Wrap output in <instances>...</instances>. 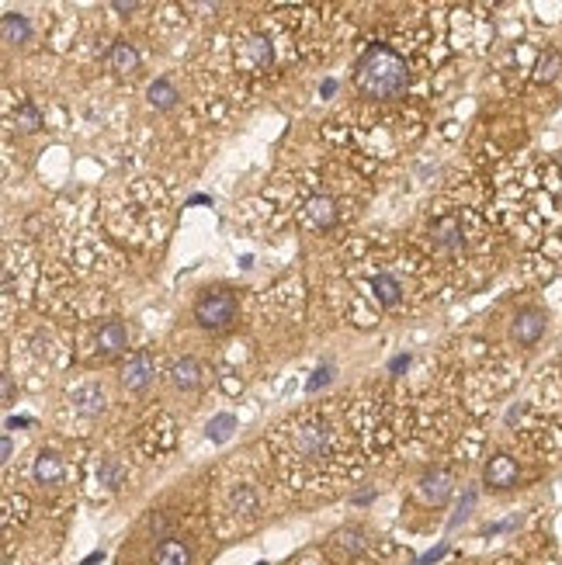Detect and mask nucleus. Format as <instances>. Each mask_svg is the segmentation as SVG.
I'll use <instances>...</instances> for the list:
<instances>
[{
    "mask_svg": "<svg viewBox=\"0 0 562 565\" xmlns=\"http://www.w3.org/2000/svg\"><path fill=\"white\" fill-rule=\"evenodd\" d=\"M354 83L368 97H400L410 83V70L389 46H372L354 66Z\"/></svg>",
    "mask_w": 562,
    "mask_h": 565,
    "instance_id": "obj_1",
    "label": "nucleus"
},
{
    "mask_svg": "<svg viewBox=\"0 0 562 565\" xmlns=\"http://www.w3.org/2000/svg\"><path fill=\"white\" fill-rule=\"evenodd\" d=\"M194 320L205 329H222L236 320V295L233 292H209L194 302Z\"/></svg>",
    "mask_w": 562,
    "mask_h": 565,
    "instance_id": "obj_2",
    "label": "nucleus"
},
{
    "mask_svg": "<svg viewBox=\"0 0 562 565\" xmlns=\"http://www.w3.org/2000/svg\"><path fill=\"white\" fill-rule=\"evenodd\" d=\"M153 375H157V361H153V354H150V350H139V354L129 357L122 381H125V389H146V385L153 381Z\"/></svg>",
    "mask_w": 562,
    "mask_h": 565,
    "instance_id": "obj_3",
    "label": "nucleus"
},
{
    "mask_svg": "<svg viewBox=\"0 0 562 565\" xmlns=\"http://www.w3.org/2000/svg\"><path fill=\"white\" fill-rule=\"evenodd\" d=\"M129 347V329L125 323H105L101 326V333H98V354L101 357H118L122 350Z\"/></svg>",
    "mask_w": 562,
    "mask_h": 565,
    "instance_id": "obj_4",
    "label": "nucleus"
},
{
    "mask_svg": "<svg viewBox=\"0 0 562 565\" xmlns=\"http://www.w3.org/2000/svg\"><path fill=\"white\" fill-rule=\"evenodd\" d=\"M514 482H517V461L507 455L489 458V465H486V485L507 489V485H514Z\"/></svg>",
    "mask_w": 562,
    "mask_h": 565,
    "instance_id": "obj_5",
    "label": "nucleus"
},
{
    "mask_svg": "<svg viewBox=\"0 0 562 565\" xmlns=\"http://www.w3.org/2000/svg\"><path fill=\"white\" fill-rule=\"evenodd\" d=\"M236 56H240V63L246 70H268L271 66V46H268V38H261V35L246 38Z\"/></svg>",
    "mask_w": 562,
    "mask_h": 565,
    "instance_id": "obj_6",
    "label": "nucleus"
},
{
    "mask_svg": "<svg viewBox=\"0 0 562 565\" xmlns=\"http://www.w3.org/2000/svg\"><path fill=\"white\" fill-rule=\"evenodd\" d=\"M541 333H545V316L538 309H528L514 320V340L517 344H535Z\"/></svg>",
    "mask_w": 562,
    "mask_h": 565,
    "instance_id": "obj_7",
    "label": "nucleus"
},
{
    "mask_svg": "<svg viewBox=\"0 0 562 565\" xmlns=\"http://www.w3.org/2000/svg\"><path fill=\"white\" fill-rule=\"evenodd\" d=\"M420 496L427 500V503H444L448 496H452V475L448 472H430L420 479Z\"/></svg>",
    "mask_w": 562,
    "mask_h": 565,
    "instance_id": "obj_8",
    "label": "nucleus"
},
{
    "mask_svg": "<svg viewBox=\"0 0 562 565\" xmlns=\"http://www.w3.org/2000/svg\"><path fill=\"white\" fill-rule=\"evenodd\" d=\"M108 66L115 70V73H135L139 70V53H135L129 42H115L111 49H108Z\"/></svg>",
    "mask_w": 562,
    "mask_h": 565,
    "instance_id": "obj_9",
    "label": "nucleus"
},
{
    "mask_svg": "<svg viewBox=\"0 0 562 565\" xmlns=\"http://www.w3.org/2000/svg\"><path fill=\"white\" fill-rule=\"evenodd\" d=\"M73 409L80 413V416H98L101 409H105V392L98 389V385H83L73 392Z\"/></svg>",
    "mask_w": 562,
    "mask_h": 565,
    "instance_id": "obj_10",
    "label": "nucleus"
},
{
    "mask_svg": "<svg viewBox=\"0 0 562 565\" xmlns=\"http://www.w3.org/2000/svg\"><path fill=\"white\" fill-rule=\"evenodd\" d=\"M59 479H63V461H59V455L42 451L38 461H35V482H38V485H56Z\"/></svg>",
    "mask_w": 562,
    "mask_h": 565,
    "instance_id": "obj_11",
    "label": "nucleus"
},
{
    "mask_svg": "<svg viewBox=\"0 0 562 565\" xmlns=\"http://www.w3.org/2000/svg\"><path fill=\"white\" fill-rule=\"evenodd\" d=\"M372 288H375V298H378V305H382V309L400 305L402 288H400V281H396L392 274H378V278L372 281Z\"/></svg>",
    "mask_w": 562,
    "mask_h": 565,
    "instance_id": "obj_12",
    "label": "nucleus"
},
{
    "mask_svg": "<svg viewBox=\"0 0 562 565\" xmlns=\"http://www.w3.org/2000/svg\"><path fill=\"white\" fill-rule=\"evenodd\" d=\"M157 565H191V551H187L184 541L167 538L157 548Z\"/></svg>",
    "mask_w": 562,
    "mask_h": 565,
    "instance_id": "obj_13",
    "label": "nucleus"
},
{
    "mask_svg": "<svg viewBox=\"0 0 562 565\" xmlns=\"http://www.w3.org/2000/svg\"><path fill=\"white\" fill-rule=\"evenodd\" d=\"M0 31H4V42L18 46V42H28L31 25L25 21V14H4V18H0Z\"/></svg>",
    "mask_w": 562,
    "mask_h": 565,
    "instance_id": "obj_14",
    "label": "nucleus"
},
{
    "mask_svg": "<svg viewBox=\"0 0 562 565\" xmlns=\"http://www.w3.org/2000/svg\"><path fill=\"white\" fill-rule=\"evenodd\" d=\"M434 246H441V250L462 246V226H458V218H441L434 226Z\"/></svg>",
    "mask_w": 562,
    "mask_h": 565,
    "instance_id": "obj_15",
    "label": "nucleus"
},
{
    "mask_svg": "<svg viewBox=\"0 0 562 565\" xmlns=\"http://www.w3.org/2000/svg\"><path fill=\"white\" fill-rule=\"evenodd\" d=\"M298 448H302L306 455L320 458L323 448H326V431H323L320 423H313V427H302V431H298Z\"/></svg>",
    "mask_w": 562,
    "mask_h": 565,
    "instance_id": "obj_16",
    "label": "nucleus"
},
{
    "mask_svg": "<svg viewBox=\"0 0 562 565\" xmlns=\"http://www.w3.org/2000/svg\"><path fill=\"white\" fill-rule=\"evenodd\" d=\"M198 361L194 357H184V361H177L174 368H170V378H174V385L177 389H194L198 385Z\"/></svg>",
    "mask_w": 562,
    "mask_h": 565,
    "instance_id": "obj_17",
    "label": "nucleus"
},
{
    "mask_svg": "<svg viewBox=\"0 0 562 565\" xmlns=\"http://www.w3.org/2000/svg\"><path fill=\"white\" fill-rule=\"evenodd\" d=\"M233 431H236V416H233V413H219V416H212V420H209V427H205V433L212 437L215 444L229 440V437H233Z\"/></svg>",
    "mask_w": 562,
    "mask_h": 565,
    "instance_id": "obj_18",
    "label": "nucleus"
},
{
    "mask_svg": "<svg viewBox=\"0 0 562 565\" xmlns=\"http://www.w3.org/2000/svg\"><path fill=\"white\" fill-rule=\"evenodd\" d=\"M150 105H153V108H174V105H177V90L167 80L150 83Z\"/></svg>",
    "mask_w": 562,
    "mask_h": 565,
    "instance_id": "obj_19",
    "label": "nucleus"
},
{
    "mask_svg": "<svg viewBox=\"0 0 562 565\" xmlns=\"http://www.w3.org/2000/svg\"><path fill=\"white\" fill-rule=\"evenodd\" d=\"M14 125H18L21 132H35V129L42 125V115H38V108H31V105H21L18 115H14Z\"/></svg>",
    "mask_w": 562,
    "mask_h": 565,
    "instance_id": "obj_20",
    "label": "nucleus"
},
{
    "mask_svg": "<svg viewBox=\"0 0 562 565\" xmlns=\"http://www.w3.org/2000/svg\"><path fill=\"white\" fill-rule=\"evenodd\" d=\"M309 216L316 218L320 226H330L333 222V201L330 198H313L309 201Z\"/></svg>",
    "mask_w": 562,
    "mask_h": 565,
    "instance_id": "obj_21",
    "label": "nucleus"
},
{
    "mask_svg": "<svg viewBox=\"0 0 562 565\" xmlns=\"http://www.w3.org/2000/svg\"><path fill=\"white\" fill-rule=\"evenodd\" d=\"M233 507H240V510H254L257 507V496H254V489L250 485H240V489H233Z\"/></svg>",
    "mask_w": 562,
    "mask_h": 565,
    "instance_id": "obj_22",
    "label": "nucleus"
},
{
    "mask_svg": "<svg viewBox=\"0 0 562 565\" xmlns=\"http://www.w3.org/2000/svg\"><path fill=\"white\" fill-rule=\"evenodd\" d=\"M472 507H476V492L469 489L465 496H462V507L455 510V517H452V527H458L462 520H469V513H472Z\"/></svg>",
    "mask_w": 562,
    "mask_h": 565,
    "instance_id": "obj_23",
    "label": "nucleus"
},
{
    "mask_svg": "<svg viewBox=\"0 0 562 565\" xmlns=\"http://www.w3.org/2000/svg\"><path fill=\"white\" fill-rule=\"evenodd\" d=\"M556 73H559V56H545L538 66V80H552Z\"/></svg>",
    "mask_w": 562,
    "mask_h": 565,
    "instance_id": "obj_24",
    "label": "nucleus"
},
{
    "mask_svg": "<svg viewBox=\"0 0 562 565\" xmlns=\"http://www.w3.org/2000/svg\"><path fill=\"white\" fill-rule=\"evenodd\" d=\"M101 482H105L108 489H118L122 472H118V465H115V461H105V468H101Z\"/></svg>",
    "mask_w": 562,
    "mask_h": 565,
    "instance_id": "obj_25",
    "label": "nucleus"
},
{
    "mask_svg": "<svg viewBox=\"0 0 562 565\" xmlns=\"http://www.w3.org/2000/svg\"><path fill=\"white\" fill-rule=\"evenodd\" d=\"M444 551H448V544H437V548H430L427 555H420V559H417V565H434L441 555H444Z\"/></svg>",
    "mask_w": 562,
    "mask_h": 565,
    "instance_id": "obj_26",
    "label": "nucleus"
},
{
    "mask_svg": "<svg viewBox=\"0 0 562 565\" xmlns=\"http://www.w3.org/2000/svg\"><path fill=\"white\" fill-rule=\"evenodd\" d=\"M326 381H330V368H320L316 375L309 378V392H320V389L326 385Z\"/></svg>",
    "mask_w": 562,
    "mask_h": 565,
    "instance_id": "obj_27",
    "label": "nucleus"
},
{
    "mask_svg": "<svg viewBox=\"0 0 562 565\" xmlns=\"http://www.w3.org/2000/svg\"><path fill=\"white\" fill-rule=\"evenodd\" d=\"M111 7H115V11H122V14H132V11H135V0H115Z\"/></svg>",
    "mask_w": 562,
    "mask_h": 565,
    "instance_id": "obj_28",
    "label": "nucleus"
},
{
    "mask_svg": "<svg viewBox=\"0 0 562 565\" xmlns=\"http://www.w3.org/2000/svg\"><path fill=\"white\" fill-rule=\"evenodd\" d=\"M31 420L28 416H7V431H14V427H28Z\"/></svg>",
    "mask_w": 562,
    "mask_h": 565,
    "instance_id": "obj_29",
    "label": "nucleus"
},
{
    "mask_svg": "<svg viewBox=\"0 0 562 565\" xmlns=\"http://www.w3.org/2000/svg\"><path fill=\"white\" fill-rule=\"evenodd\" d=\"M406 364H410V354H400V357H396V361H392L389 368H392V371H402Z\"/></svg>",
    "mask_w": 562,
    "mask_h": 565,
    "instance_id": "obj_30",
    "label": "nucleus"
},
{
    "mask_svg": "<svg viewBox=\"0 0 562 565\" xmlns=\"http://www.w3.org/2000/svg\"><path fill=\"white\" fill-rule=\"evenodd\" d=\"M11 451H14V444H11V437H4V440H0V455L11 458Z\"/></svg>",
    "mask_w": 562,
    "mask_h": 565,
    "instance_id": "obj_31",
    "label": "nucleus"
},
{
    "mask_svg": "<svg viewBox=\"0 0 562 565\" xmlns=\"http://www.w3.org/2000/svg\"><path fill=\"white\" fill-rule=\"evenodd\" d=\"M101 559H105V555H101V551H94V555H87V559H83L80 565H98V562H101Z\"/></svg>",
    "mask_w": 562,
    "mask_h": 565,
    "instance_id": "obj_32",
    "label": "nucleus"
},
{
    "mask_svg": "<svg viewBox=\"0 0 562 565\" xmlns=\"http://www.w3.org/2000/svg\"><path fill=\"white\" fill-rule=\"evenodd\" d=\"M333 90H337V80H326V83L320 87V94H333Z\"/></svg>",
    "mask_w": 562,
    "mask_h": 565,
    "instance_id": "obj_33",
    "label": "nucleus"
}]
</instances>
